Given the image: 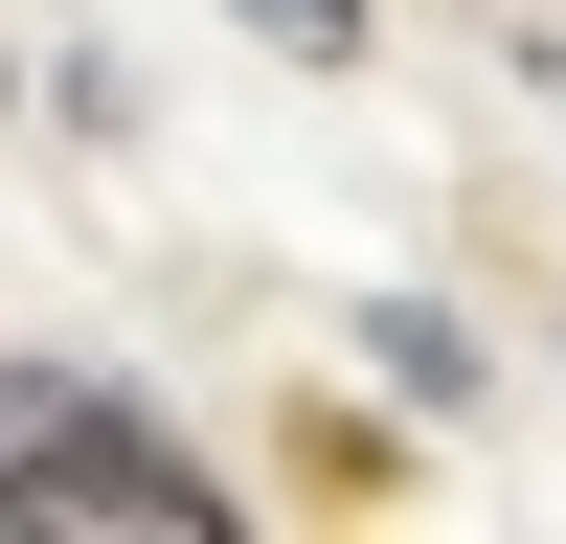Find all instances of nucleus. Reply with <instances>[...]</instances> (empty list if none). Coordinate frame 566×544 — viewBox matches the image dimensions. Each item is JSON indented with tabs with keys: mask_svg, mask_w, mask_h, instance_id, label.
Returning <instances> with one entry per match:
<instances>
[{
	"mask_svg": "<svg viewBox=\"0 0 566 544\" xmlns=\"http://www.w3.org/2000/svg\"><path fill=\"white\" fill-rule=\"evenodd\" d=\"M227 23H272L295 69H340V45H363V0H227Z\"/></svg>",
	"mask_w": 566,
	"mask_h": 544,
	"instance_id": "obj_2",
	"label": "nucleus"
},
{
	"mask_svg": "<svg viewBox=\"0 0 566 544\" xmlns=\"http://www.w3.org/2000/svg\"><path fill=\"white\" fill-rule=\"evenodd\" d=\"M0 522H159V544H205L227 477L159 453L114 386H45V363H23V386H0Z\"/></svg>",
	"mask_w": 566,
	"mask_h": 544,
	"instance_id": "obj_1",
	"label": "nucleus"
}]
</instances>
